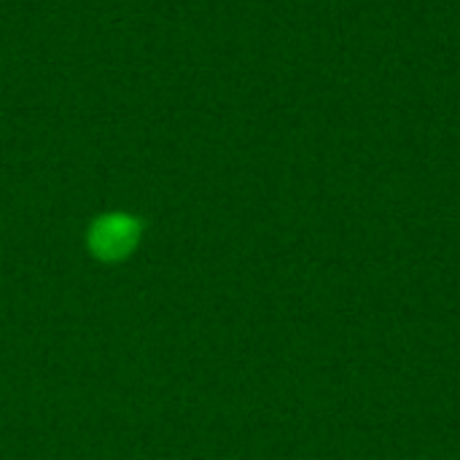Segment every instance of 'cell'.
Listing matches in <instances>:
<instances>
[{"label":"cell","instance_id":"6da1fadb","mask_svg":"<svg viewBox=\"0 0 460 460\" xmlns=\"http://www.w3.org/2000/svg\"><path fill=\"white\" fill-rule=\"evenodd\" d=\"M143 237V221L129 213H105L97 216L86 232L89 253L102 264H119L129 259Z\"/></svg>","mask_w":460,"mask_h":460}]
</instances>
